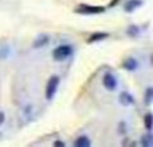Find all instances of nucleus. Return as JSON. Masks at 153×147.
Listing matches in <instances>:
<instances>
[{"label":"nucleus","mask_w":153,"mask_h":147,"mask_svg":"<svg viewBox=\"0 0 153 147\" xmlns=\"http://www.w3.org/2000/svg\"><path fill=\"white\" fill-rule=\"evenodd\" d=\"M144 122H145V127L148 131H151L152 130V126H153V121H152V114L148 112L145 115V118H144Z\"/></svg>","instance_id":"f8f14e48"},{"label":"nucleus","mask_w":153,"mask_h":147,"mask_svg":"<svg viewBox=\"0 0 153 147\" xmlns=\"http://www.w3.org/2000/svg\"><path fill=\"white\" fill-rule=\"evenodd\" d=\"M47 43H48V36L47 35H42V36H39L34 42V47L35 48H40V47H43V46H46Z\"/></svg>","instance_id":"1a4fd4ad"},{"label":"nucleus","mask_w":153,"mask_h":147,"mask_svg":"<svg viewBox=\"0 0 153 147\" xmlns=\"http://www.w3.org/2000/svg\"><path fill=\"white\" fill-rule=\"evenodd\" d=\"M126 34L129 35V36H137V35L140 34V28H138L137 26H130L129 28H128Z\"/></svg>","instance_id":"ddd939ff"},{"label":"nucleus","mask_w":153,"mask_h":147,"mask_svg":"<svg viewBox=\"0 0 153 147\" xmlns=\"http://www.w3.org/2000/svg\"><path fill=\"white\" fill-rule=\"evenodd\" d=\"M152 95H153V90L152 88H148L145 92V103L146 104H151L152 103Z\"/></svg>","instance_id":"4468645a"},{"label":"nucleus","mask_w":153,"mask_h":147,"mask_svg":"<svg viewBox=\"0 0 153 147\" xmlns=\"http://www.w3.org/2000/svg\"><path fill=\"white\" fill-rule=\"evenodd\" d=\"M105 11L103 7L100 5H89V4H81L76 7L75 12L82 13V15H97V13H102Z\"/></svg>","instance_id":"f257e3e1"},{"label":"nucleus","mask_w":153,"mask_h":147,"mask_svg":"<svg viewBox=\"0 0 153 147\" xmlns=\"http://www.w3.org/2000/svg\"><path fill=\"white\" fill-rule=\"evenodd\" d=\"M141 5H143V0H129V1L125 4L124 10H125V12H133V11L137 10Z\"/></svg>","instance_id":"39448f33"},{"label":"nucleus","mask_w":153,"mask_h":147,"mask_svg":"<svg viewBox=\"0 0 153 147\" xmlns=\"http://www.w3.org/2000/svg\"><path fill=\"white\" fill-rule=\"evenodd\" d=\"M102 83L109 91H113V90L117 88V79H116V76L110 72L105 74V76H103V79H102Z\"/></svg>","instance_id":"20e7f679"},{"label":"nucleus","mask_w":153,"mask_h":147,"mask_svg":"<svg viewBox=\"0 0 153 147\" xmlns=\"http://www.w3.org/2000/svg\"><path fill=\"white\" fill-rule=\"evenodd\" d=\"M106 37H109V34H106V32H95V34H93L91 36L87 39V43H95V42L106 39Z\"/></svg>","instance_id":"423d86ee"},{"label":"nucleus","mask_w":153,"mask_h":147,"mask_svg":"<svg viewBox=\"0 0 153 147\" xmlns=\"http://www.w3.org/2000/svg\"><path fill=\"white\" fill-rule=\"evenodd\" d=\"M59 86V76L54 75L48 79L47 86H46V99L51 100L54 98V95L56 94V90Z\"/></svg>","instance_id":"f03ea898"},{"label":"nucleus","mask_w":153,"mask_h":147,"mask_svg":"<svg viewBox=\"0 0 153 147\" xmlns=\"http://www.w3.org/2000/svg\"><path fill=\"white\" fill-rule=\"evenodd\" d=\"M120 102L122 103L124 106H130V104H134V99L130 96L128 92H122L120 95Z\"/></svg>","instance_id":"0eeeda50"},{"label":"nucleus","mask_w":153,"mask_h":147,"mask_svg":"<svg viewBox=\"0 0 153 147\" xmlns=\"http://www.w3.org/2000/svg\"><path fill=\"white\" fill-rule=\"evenodd\" d=\"M124 67L128 70V71H134L137 68V62L134 59H128V60L124 62Z\"/></svg>","instance_id":"9d476101"},{"label":"nucleus","mask_w":153,"mask_h":147,"mask_svg":"<svg viewBox=\"0 0 153 147\" xmlns=\"http://www.w3.org/2000/svg\"><path fill=\"white\" fill-rule=\"evenodd\" d=\"M4 119H5L4 112H1V111H0V126H1V124H3V122H4Z\"/></svg>","instance_id":"2eb2a0df"},{"label":"nucleus","mask_w":153,"mask_h":147,"mask_svg":"<svg viewBox=\"0 0 153 147\" xmlns=\"http://www.w3.org/2000/svg\"><path fill=\"white\" fill-rule=\"evenodd\" d=\"M141 145L144 147H151L153 145V138H152V134H146L141 139Z\"/></svg>","instance_id":"9b49d317"},{"label":"nucleus","mask_w":153,"mask_h":147,"mask_svg":"<svg viewBox=\"0 0 153 147\" xmlns=\"http://www.w3.org/2000/svg\"><path fill=\"white\" fill-rule=\"evenodd\" d=\"M90 145H91V142L86 137H79L74 142V147H89Z\"/></svg>","instance_id":"6e6552de"},{"label":"nucleus","mask_w":153,"mask_h":147,"mask_svg":"<svg viewBox=\"0 0 153 147\" xmlns=\"http://www.w3.org/2000/svg\"><path fill=\"white\" fill-rule=\"evenodd\" d=\"M73 54V48L70 47V46H59V47H56L55 50H54L53 52V58L55 59V60H65V59H67L70 55Z\"/></svg>","instance_id":"7ed1b4c3"},{"label":"nucleus","mask_w":153,"mask_h":147,"mask_svg":"<svg viewBox=\"0 0 153 147\" xmlns=\"http://www.w3.org/2000/svg\"><path fill=\"white\" fill-rule=\"evenodd\" d=\"M54 146H55V147H56V146L63 147V146H65V143H63V142H59V140H58V142H54Z\"/></svg>","instance_id":"dca6fc26"},{"label":"nucleus","mask_w":153,"mask_h":147,"mask_svg":"<svg viewBox=\"0 0 153 147\" xmlns=\"http://www.w3.org/2000/svg\"><path fill=\"white\" fill-rule=\"evenodd\" d=\"M118 1H120V0H113V1L110 3V7H113V5H116L117 3H118Z\"/></svg>","instance_id":"f3484780"}]
</instances>
